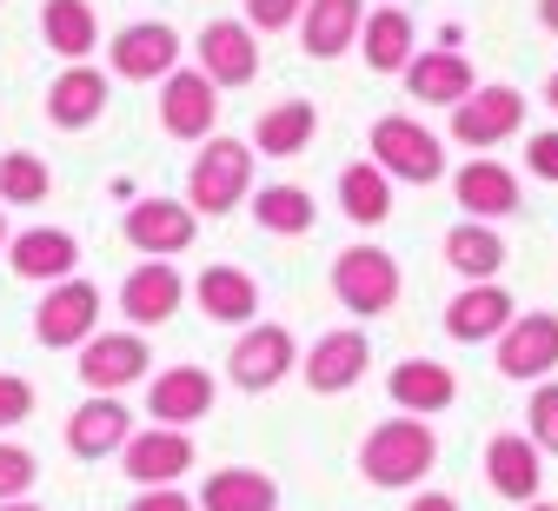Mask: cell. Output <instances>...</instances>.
Segmentation results:
<instances>
[{
	"instance_id": "obj_15",
	"label": "cell",
	"mask_w": 558,
	"mask_h": 511,
	"mask_svg": "<svg viewBox=\"0 0 558 511\" xmlns=\"http://www.w3.org/2000/svg\"><path fill=\"white\" fill-rule=\"evenodd\" d=\"M193 233H199V212L186 199H133L126 206V246L133 253L167 259V253H186Z\"/></svg>"
},
{
	"instance_id": "obj_24",
	"label": "cell",
	"mask_w": 558,
	"mask_h": 511,
	"mask_svg": "<svg viewBox=\"0 0 558 511\" xmlns=\"http://www.w3.org/2000/svg\"><path fill=\"white\" fill-rule=\"evenodd\" d=\"M386 392H392L399 412L433 418V412H446L459 399V379H452V365H439V358H399L386 373Z\"/></svg>"
},
{
	"instance_id": "obj_20",
	"label": "cell",
	"mask_w": 558,
	"mask_h": 511,
	"mask_svg": "<svg viewBox=\"0 0 558 511\" xmlns=\"http://www.w3.org/2000/svg\"><path fill=\"white\" fill-rule=\"evenodd\" d=\"M452 199L465 206V219H485V227H493V219H512L525 206L519 199V173L506 160H485V154L452 173Z\"/></svg>"
},
{
	"instance_id": "obj_21",
	"label": "cell",
	"mask_w": 558,
	"mask_h": 511,
	"mask_svg": "<svg viewBox=\"0 0 558 511\" xmlns=\"http://www.w3.org/2000/svg\"><path fill=\"white\" fill-rule=\"evenodd\" d=\"M472 87H478V81H472V60H465L459 47L412 53V66H405V94H412L418 107H446V113H452Z\"/></svg>"
},
{
	"instance_id": "obj_40",
	"label": "cell",
	"mask_w": 558,
	"mask_h": 511,
	"mask_svg": "<svg viewBox=\"0 0 558 511\" xmlns=\"http://www.w3.org/2000/svg\"><path fill=\"white\" fill-rule=\"evenodd\" d=\"M525 173L545 180V186H558V126H545V133L525 139Z\"/></svg>"
},
{
	"instance_id": "obj_37",
	"label": "cell",
	"mask_w": 558,
	"mask_h": 511,
	"mask_svg": "<svg viewBox=\"0 0 558 511\" xmlns=\"http://www.w3.org/2000/svg\"><path fill=\"white\" fill-rule=\"evenodd\" d=\"M34 478H40V459H34L27 446H8V438H0V504L27 498V491H34Z\"/></svg>"
},
{
	"instance_id": "obj_38",
	"label": "cell",
	"mask_w": 558,
	"mask_h": 511,
	"mask_svg": "<svg viewBox=\"0 0 558 511\" xmlns=\"http://www.w3.org/2000/svg\"><path fill=\"white\" fill-rule=\"evenodd\" d=\"M34 418V386L21 373H0V431H14Z\"/></svg>"
},
{
	"instance_id": "obj_28",
	"label": "cell",
	"mask_w": 558,
	"mask_h": 511,
	"mask_svg": "<svg viewBox=\"0 0 558 511\" xmlns=\"http://www.w3.org/2000/svg\"><path fill=\"white\" fill-rule=\"evenodd\" d=\"M193 504L199 511H279V485L253 465H220V472H206Z\"/></svg>"
},
{
	"instance_id": "obj_47",
	"label": "cell",
	"mask_w": 558,
	"mask_h": 511,
	"mask_svg": "<svg viewBox=\"0 0 558 511\" xmlns=\"http://www.w3.org/2000/svg\"><path fill=\"white\" fill-rule=\"evenodd\" d=\"M0 246H8V212H0Z\"/></svg>"
},
{
	"instance_id": "obj_14",
	"label": "cell",
	"mask_w": 558,
	"mask_h": 511,
	"mask_svg": "<svg viewBox=\"0 0 558 511\" xmlns=\"http://www.w3.org/2000/svg\"><path fill=\"white\" fill-rule=\"evenodd\" d=\"M107 60H113L120 81H167L180 66V34L167 21H133L107 40Z\"/></svg>"
},
{
	"instance_id": "obj_4",
	"label": "cell",
	"mask_w": 558,
	"mask_h": 511,
	"mask_svg": "<svg viewBox=\"0 0 558 511\" xmlns=\"http://www.w3.org/2000/svg\"><path fill=\"white\" fill-rule=\"evenodd\" d=\"M399 259L386 253V246H345L339 259H332V300L345 306V313H360V319H379V313H392L399 306Z\"/></svg>"
},
{
	"instance_id": "obj_7",
	"label": "cell",
	"mask_w": 558,
	"mask_h": 511,
	"mask_svg": "<svg viewBox=\"0 0 558 511\" xmlns=\"http://www.w3.org/2000/svg\"><path fill=\"white\" fill-rule=\"evenodd\" d=\"M199 465L193 452V438L173 431V425H147V431H133L126 446H120V472L140 485V491H160V485H180L186 472Z\"/></svg>"
},
{
	"instance_id": "obj_42",
	"label": "cell",
	"mask_w": 558,
	"mask_h": 511,
	"mask_svg": "<svg viewBox=\"0 0 558 511\" xmlns=\"http://www.w3.org/2000/svg\"><path fill=\"white\" fill-rule=\"evenodd\" d=\"M405 511H459V498H452V491H418Z\"/></svg>"
},
{
	"instance_id": "obj_35",
	"label": "cell",
	"mask_w": 558,
	"mask_h": 511,
	"mask_svg": "<svg viewBox=\"0 0 558 511\" xmlns=\"http://www.w3.org/2000/svg\"><path fill=\"white\" fill-rule=\"evenodd\" d=\"M53 193V173L40 154H8L0 160V199H14V206H40Z\"/></svg>"
},
{
	"instance_id": "obj_12",
	"label": "cell",
	"mask_w": 558,
	"mask_h": 511,
	"mask_svg": "<svg viewBox=\"0 0 558 511\" xmlns=\"http://www.w3.org/2000/svg\"><path fill=\"white\" fill-rule=\"evenodd\" d=\"M366 365H373V339L353 332V326H339V332L313 339V352L300 358V373H306V386L319 399H332V392H353L366 379Z\"/></svg>"
},
{
	"instance_id": "obj_27",
	"label": "cell",
	"mask_w": 558,
	"mask_h": 511,
	"mask_svg": "<svg viewBox=\"0 0 558 511\" xmlns=\"http://www.w3.org/2000/svg\"><path fill=\"white\" fill-rule=\"evenodd\" d=\"M193 300H199L206 319H220V326H253V313H259V279L240 272V266H206L193 279Z\"/></svg>"
},
{
	"instance_id": "obj_13",
	"label": "cell",
	"mask_w": 558,
	"mask_h": 511,
	"mask_svg": "<svg viewBox=\"0 0 558 511\" xmlns=\"http://www.w3.org/2000/svg\"><path fill=\"white\" fill-rule=\"evenodd\" d=\"M193 47H199V73L214 87H253L259 81V40L246 21H206Z\"/></svg>"
},
{
	"instance_id": "obj_30",
	"label": "cell",
	"mask_w": 558,
	"mask_h": 511,
	"mask_svg": "<svg viewBox=\"0 0 558 511\" xmlns=\"http://www.w3.org/2000/svg\"><path fill=\"white\" fill-rule=\"evenodd\" d=\"M360 53H366L373 73H405L412 53H418V27H412V14H405V8H379V14H366V27H360Z\"/></svg>"
},
{
	"instance_id": "obj_19",
	"label": "cell",
	"mask_w": 558,
	"mask_h": 511,
	"mask_svg": "<svg viewBox=\"0 0 558 511\" xmlns=\"http://www.w3.org/2000/svg\"><path fill=\"white\" fill-rule=\"evenodd\" d=\"M519 319V300L499 285V279H478V285H465L459 300L446 306V332L459 339V345H493L506 326Z\"/></svg>"
},
{
	"instance_id": "obj_5",
	"label": "cell",
	"mask_w": 558,
	"mask_h": 511,
	"mask_svg": "<svg viewBox=\"0 0 558 511\" xmlns=\"http://www.w3.org/2000/svg\"><path fill=\"white\" fill-rule=\"evenodd\" d=\"M94 332H100V285H87V279L47 285V300L34 306V339H40L47 352H74V345H87Z\"/></svg>"
},
{
	"instance_id": "obj_18",
	"label": "cell",
	"mask_w": 558,
	"mask_h": 511,
	"mask_svg": "<svg viewBox=\"0 0 558 511\" xmlns=\"http://www.w3.org/2000/svg\"><path fill=\"white\" fill-rule=\"evenodd\" d=\"M180 300H186V279L173 272V259H147V266H133L120 279V313H126L133 332L140 326H167L180 313Z\"/></svg>"
},
{
	"instance_id": "obj_17",
	"label": "cell",
	"mask_w": 558,
	"mask_h": 511,
	"mask_svg": "<svg viewBox=\"0 0 558 511\" xmlns=\"http://www.w3.org/2000/svg\"><path fill=\"white\" fill-rule=\"evenodd\" d=\"M485 485L499 498H512V504H532L538 485H545V452L525 431H493L485 438Z\"/></svg>"
},
{
	"instance_id": "obj_43",
	"label": "cell",
	"mask_w": 558,
	"mask_h": 511,
	"mask_svg": "<svg viewBox=\"0 0 558 511\" xmlns=\"http://www.w3.org/2000/svg\"><path fill=\"white\" fill-rule=\"evenodd\" d=\"M538 27H545V34H558V0H538Z\"/></svg>"
},
{
	"instance_id": "obj_31",
	"label": "cell",
	"mask_w": 558,
	"mask_h": 511,
	"mask_svg": "<svg viewBox=\"0 0 558 511\" xmlns=\"http://www.w3.org/2000/svg\"><path fill=\"white\" fill-rule=\"evenodd\" d=\"M40 40H47L66 66H81V60L100 47V14L87 8V0H47V8H40Z\"/></svg>"
},
{
	"instance_id": "obj_8",
	"label": "cell",
	"mask_w": 558,
	"mask_h": 511,
	"mask_svg": "<svg viewBox=\"0 0 558 511\" xmlns=\"http://www.w3.org/2000/svg\"><path fill=\"white\" fill-rule=\"evenodd\" d=\"M493 365H499V379H551L558 373V313H519L499 339H493Z\"/></svg>"
},
{
	"instance_id": "obj_22",
	"label": "cell",
	"mask_w": 558,
	"mask_h": 511,
	"mask_svg": "<svg viewBox=\"0 0 558 511\" xmlns=\"http://www.w3.org/2000/svg\"><path fill=\"white\" fill-rule=\"evenodd\" d=\"M126 438H133V412L113 392H94L74 418H66V452L74 459H113Z\"/></svg>"
},
{
	"instance_id": "obj_41",
	"label": "cell",
	"mask_w": 558,
	"mask_h": 511,
	"mask_svg": "<svg viewBox=\"0 0 558 511\" xmlns=\"http://www.w3.org/2000/svg\"><path fill=\"white\" fill-rule=\"evenodd\" d=\"M126 511H199V504H193V498H186L180 485H160V491H140V498H133Z\"/></svg>"
},
{
	"instance_id": "obj_39",
	"label": "cell",
	"mask_w": 558,
	"mask_h": 511,
	"mask_svg": "<svg viewBox=\"0 0 558 511\" xmlns=\"http://www.w3.org/2000/svg\"><path fill=\"white\" fill-rule=\"evenodd\" d=\"M306 14V0H246V27L253 34H279V27H293Z\"/></svg>"
},
{
	"instance_id": "obj_2",
	"label": "cell",
	"mask_w": 558,
	"mask_h": 511,
	"mask_svg": "<svg viewBox=\"0 0 558 511\" xmlns=\"http://www.w3.org/2000/svg\"><path fill=\"white\" fill-rule=\"evenodd\" d=\"M373 167L386 173V180H405V186H433V180H446V139L433 133V126H418L412 113H386V120H373Z\"/></svg>"
},
{
	"instance_id": "obj_34",
	"label": "cell",
	"mask_w": 558,
	"mask_h": 511,
	"mask_svg": "<svg viewBox=\"0 0 558 511\" xmlns=\"http://www.w3.org/2000/svg\"><path fill=\"white\" fill-rule=\"evenodd\" d=\"M339 206H345L353 227H386V219H392V180L373 160H353L339 173Z\"/></svg>"
},
{
	"instance_id": "obj_23",
	"label": "cell",
	"mask_w": 558,
	"mask_h": 511,
	"mask_svg": "<svg viewBox=\"0 0 558 511\" xmlns=\"http://www.w3.org/2000/svg\"><path fill=\"white\" fill-rule=\"evenodd\" d=\"M107 113V73L100 66H60L53 73V87H47V120L60 126V133H81V126H94Z\"/></svg>"
},
{
	"instance_id": "obj_33",
	"label": "cell",
	"mask_w": 558,
	"mask_h": 511,
	"mask_svg": "<svg viewBox=\"0 0 558 511\" xmlns=\"http://www.w3.org/2000/svg\"><path fill=\"white\" fill-rule=\"evenodd\" d=\"M253 219H259V233H279V240H300V233H313V219H319V206H313V193H306V186H293V180H279V186H259V193H253Z\"/></svg>"
},
{
	"instance_id": "obj_10",
	"label": "cell",
	"mask_w": 558,
	"mask_h": 511,
	"mask_svg": "<svg viewBox=\"0 0 558 511\" xmlns=\"http://www.w3.org/2000/svg\"><path fill=\"white\" fill-rule=\"evenodd\" d=\"M525 126V94L519 87H472L452 107V139L459 146H506Z\"/></svg>"
},
{
	"instance_id": "obj_44",
	"label": "cell",
	"mask_w": 558,
	"mask_h": 511,
	"mask_svg": "<svg viewBox=\"0 0 558 511\" xmlns=\"http://www.w3.org/2000/svg\"><path fill=\"white\" fill-rule=\"evenodd\" d=\"M545 107L558 113V73H551V81H545Z\"/></svg>"
},
{
	"instance_id": "obj_45",
	"label": "cell",
	"mask_w": 558,
	"mask_h": 511,
	"mask_svg": "<svg viewBox=\"0 0 558 511\" xmlns=\"http://www.w3.org/2000/svg\"><path fill=\"white\" fill-rule=\"evenodd\" d=\"M519 511H558V504H551V498H532V504H519Z\"/></svg>"
},
{
	"instance_id": "obj_3",
	"label": "cell",
	"mask_w": 558,
	"mask_h": 511,
	"mask_svg": "<svg viewBox=\"0 0 558 511\" xmlns=\"http://www.w3.org/2000/svg\"><path fill=\"white\" fill-rule=\"evenodd\" d=\"M240 199H253V146L214 133V139L199 146L193 173H186V206H193L199 219H220V212H233Z\"/></svg>"
},
{
	"instance_id": "obj_25",
	"label": "cell",
	"mask_w": 558,
	"mask_h": 511,
	"mask_svg": "<svg viewBox=\"0 0 558 511\" xmlns=\"http://www.w3.org/2000/svg\"><path fill=\"white\" fill-rule=\"evenodd\" d=\"M360 27H366V0H306L300 47L313 60H339L345 47H360Z\"/></svg>"
},
{
	"instance_id": "obj_9",
	"label": "cell",
	"mask_w": 558,
	"mask_h": 511,
	"mask_svg": "<svg viewBox=\"0 0 558 511\" xmlns=\"http://www.w3.org/2000/svg\"><path fill=\"white\" fill-rule=\"evenodd\" d=\"M160 126L173 139H214L220 126V87L199 66H173L160 81Z\"/></svg>"
},
{
	"instance_id": "obj_6",
	"label": "cell",
	"mask_w": 558,
	"mask_h": 511,
	"mask_svg": "<svg viewBox=\"0 0 558 511\" xmlns=\"http://www.w3.org/2000/svg\"><path fill=\"white\" fill-rule=\"evenodd\" d=\"M293 365H300L293 332L272 326V319H259V326H240V339H233V352H227V379H233L240 392H272L279 379L293 373Z\"/></svg>"
},
{
	"instance_id": "obj_29",
	"label": "cell",
	"mask_w": 558,
	"mask_h": 511,
	"mask_svg": "<svg viewBox=\"0 0 558 511\" xmlns=\"http://www.w3.org/2000/svg\"><path fill=\"white\" fill-rule=\"evenodd\" d=\"M313 133H319V107H313V100H279V107H266L259 126H253V154L293 160V154H306V146H313Z\"/></svg>"
},
{
	"instance_id": "obj_16",
	"label": "cell",
	"mask_w": 558,
	"mask_h": 511,
	"mask_svg": "<svg viewBox=\"0 0 558 511\" xmlns=\"http://www.w3.org/2000/svg\"><path fill=\"white\" fill-rule=\"evenodd\" d=\"M214 399H220V386H214V373H206V365H167V373L147 386L154 425H173V431L199 425L206 412H214Z\"/></svg>"
},
{
	"instance_id": "obj_46",
	"label": "cell",
	"mask_w": 558,
	"mask_h": 511,
	"mask_svg": "<svg viewBox=\"0 0 558 511\" xmlns=\"http://www.w3.org/2000/svg\"><path fill=\"white\" fill-rule=\"evenodd\" d=\"M0 511H40V504H27V498H14V504H0Z\"/></svg>"
},
{
	"instance_id": "obj_11",
	"label": "cell",
	"mask_w": 558,
	"mask_h": 511,
	"mask_svg": "<svg viewBox=\"0 0 558 511\" xmlns=\"http://www.w3.org/2000/svg\"><path fill=\"white\" fill-rule=\"evenodd\" d=\"M147 358H154V352H147V339H140L133 326H126V332H94V339L81 345V386L120 399L133 379H147Z\"/></svg>"
},
{
	"instance_id": "obj_36",
	"label": "cell",
	"mask_w": 558,
	"mask_h": 511,
	"mask_svg": "<svg viewBox=\"0 0 558 511\" xmlns=\"http://www.w3.org/2000/svg\"><path fill=\"white\" fill-rule=\"evenodd\" d=\"M525 438H532L545 459H558V379H538L532 386V399H525Z\"/></svg>"
},
{
	"instance_id": "obj_26",
	"label": "cell",
	"mask_w": 558,
	"mask_h": 511,
	"mask_svg": "<svg viewBox=\"0 0 558 511\" xmlns=\"http://www.w3.org/2000/svg\"><path fill=\"white\" fill-rule=\"evenodd\" d=\"M8 259H14L21 279L60 285V279H74V266H81V240L60 233V227H27L21 240H8Z\"/></svg>"
},
{
	"instance_id": "obj_1",
	"label": "cell",
	"mask_w": 558,
	"mask_h": 511,
	"mask_svg": "<svg viewBox=\"0 0 558 511\" xmlns=\"http://www.w3.org/2000/svg\"><path fill=\"white\" fill-rule=\"evenodd\" d=\"M433 465H439V431H433L426 418H412V412L373 425L366 446H360V472H366V485H379V491H412Z\"/></svg>"
},
{
	"instance_id": "obj_32",
	"label": "cell",
	"mask_w": 558,
	"mask_h": 511,
	"mask_svg": "<svg viewBox=\"0 0 558 511\" xmlns=\"http://www.w3.org/2000/svg\"><path fill=\"white\" fill-rule=\"evenodd\" d=\"M446 266H452L465 285L499 279V272H506V240L485 227V219H459V227L446 233Z\"/></svg>"
}]
</instances>
